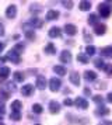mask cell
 <instances>
[{"label":"cell","instance_id":"cell-24","mask_svg":"<svg viewBox=\"0 0 112 125\" xmlns=\"http://www.w3.org/2000/svg\"><path fill=\"white\" fill-rule=\"evenodd\" d=\"M94 65H95V68L97 69H104L106 63H104V61H102L101 58H97V59L94 61Z\"/></svg>","mask_w":112,"mask_h":125},{"label":"cell","instance_id":"cell-8","mask_svg":"<svg viewBox=\"0 0 112 125\" xmlns=\"http://www.w3.org/2000/svg\"><path fill=\"white\" fill-rule=\"evenodd\" d=\"M94 32H95V35H104L106 32V25L105 24H101V23L95 24L94 25Z\"/></svg>","mask_w":112,"mask_h":125},{"label":"cell","instance_id":"cell-26","mask_svg":"<svg viewBox=\"0 0 112 125\" xmlns=\"http://www.w3.org/2000/svg\"><path fill=\"white\" fill-rule=\"evenodd\" d=\"M77 61L78 62H81V63H84V65H85V63H88V56H87V55H85V53H78L77 55Z\"/></svg>","mask_w":112,"mask_h":125},{"label":"cell","instance_id":"cell-28","mask_svg":"<svg viewBox=\"0 0 112 125\" xmlns=\"http://www.w3.org/2000/svg\"><path fill=\"white\" fill-rule=\"evenodd\" d=\"M24 77H25V76H24V73H22V72H20V70L14 72V80H16V82H22V80H24Z\"/></svg>","mask_w":112,"mask_h":125},{"label":"cell","instance_id":"cell-2","mask_svg":"<svg viewBox=\"0 0 112 125\" xmlns=\"http://www.w3.org/2000/svg\"><path fill=\"white\" fill-rule=\"evenodd\" d=\"M62 87V82L59 77H52V79L49 80V89L50 91H53V93H56V91H59Z\"/></svg>","mask_w":112,"mask_h":125},{"label":"cell","instance_id":"cell-42","mask_svg":"<svg viewBox=\"0 0 112 125\" xmlns=\"http://www.w3.org/2000/svg\"><path fill=\"white\" fill-rule=\"evenodd\" d=\"M84 93H85V94L88 96V94H91V90H90V89H87V87H85V89H84Z\"/></svg>","mask_w":112,"mask_h":125},{"label":"cell","instance_id":"cell-41","mask_svg":"<svg viewBox=\"0 0 112 125\" xmlns=\"http://www.w3.org/2000/svg\"><path fill=\"white\" fill-rule=\"evenodd\" d=\"M4 46H6V44H4V42H0V53L3 52V49H4Z\"/></svg>","mask_w":112,"mask_h":125},{"label":"cell","instance_id":"cell-13","mask_svg":"<svg viewBox=\"0 0 112 125\" xmlns=\"http://www.w3.org/2000/svg\"><path fill=\"white\" fill-rule=\"evenodd\" d=\"M60 16V13L57 11V10H48L46 13V20L48 21H53V20H57Z\"/></svg>","mask_w":112,"mask_h":125},{"label":"cell","instance_id":"cell-23","mask_svg":"<svg viewBox=\"0 0 112 125\" xmlns=\"http://www.w3.org/2000/svg\"><path fill=\"white\" fill-rule=\"evenodd\" d=\"M78 9H80L81 11H88L90 9H91V3H90V1H80Z\"/></svg>","mask_w":112,"mask_h":125},{"label":"cell","instance_id":"cell-30","mask_svg":"<svg viewBox=\"0 0 112 125\" xmlns=\"http://www.w3.org/2000/svg\"><path fill=\"white\" fill-rule=\"evenodd\" d=\"M24 34L27 37L28 40H34L35 38V32H34V30H28V31H24Z\"/></svg>","mask_w":112,"mask_h":125},{"label":"cell","instance_id":"cell-11","mask_svg":"<svg viewBox=\"0 0 112 125\" xmlns=\"http://www.w3.org/2000/svg\"><path fill=\"white\" fill-rule=\"evenodd\" d=\"M69 80H70V83L74 86H80V74L77 73V72H72L70 73V76H69Z\"/></svg>","mask_w":112,"mask_h":125},{"label":"cell","instance_id":"cell-34","mask_svg":"<svg viewBox=\"0 0 112 125\" xmlns=\"http://www.w3.org/2000/svg\"><path fill=\"white\" fill-rule=\"evenodd\" d=\"M14 51L18 52V53H20V52H22V51H24V45H22V44H17V45L14 46Z\"/></svg>","mask_w":112,"mask_h":125},{"label":"cell","instance_id":"cell-27","mask_svg":"<svg viewBox=\"0 0 112 125\" xmlns=\"http://www.w3.org/2000/svg\"><path fill=\"white\" fill-rule=\"evenodd\" d=\"M10 119H13V121H20V119H21V114H20V111H11Z\"/></svg>","mask_w":112,"mask_h":125},{"label":"cell","instance_id":"cell-21","mask_svg":"<svg viewBox=\"0 0 112 125\" xmlns=\"http://www.w3.org/2000/svg\"><path fill=\"white\" fill-rule=\"evenodd\" d=\"M22 108V103L20 100H14L11 103V111H20Z\"/></svg>","mask_w":112,"mask_h":125},{"label":"cell","instance_id":"cell-43","mask_svg":"<svg viewBox=\"0 0 112 125\" xmlns=\"http://www.w3.org/2000/svg\"><path fill=\"white\" fill-rule=\"evenodd\" d=\"M0 125H6V124H3V122H1V121H0Z\"/></svg>","mask_w":112,"mask_h":125},{"label":"cell","instance_id":"cell-18","mask_svg":"<svg viewBox=\"0 0 112 125\" xmlns=\"http://www.w3.org/2000/svg\"><path fill=\"white\" fill-rule=\"evenodd\" d=\"M37 87H38L39 90H44L45 87H46V79H45V76H37Z\"/></svg>","mask_w":112,"mask_h":125},{"label":"cell","instance_id":"cell-22","mask_svg":"<svg viewBox=\"0 0 112 125\" xmlns=\"http://www.w3.org/2000/svg\"><path fill=\"white\" fill-rule=\"evenodd\" d=\"M87 21H88L90 25H95V24H98V16L94 14V13H91L88 16V18H87Z\"/></svg>","mask_w":112,"mask_h":125},{"label":"cell","instance_id":"cell-31","mask_svg":"<svg viewBox=\"0 0 112 125\" xmlns=\"http://www.w3.org/2000/svg\"><path fill=\"white\" fill-rule=\"evenodd\" d=\"M93 101H94V103H97V104H101V105H102V101H104V97H102V96H100V94H97V96H94V97H93Z\"/></svg>","mask_w":112,"mask_h":125},{"label":"cell","instance_id":"cell-39","mask_svg":"<svg viewBox=\"0 0 112 125\" xmlns=\"http://www.w3.org/2000/svg\"><path fill=\"white\" fill-rule=\"evenodd\" d=\"M4 35V25L0 23V37H3Z\"/></svg>","mask_w":112,"mask_h":125},{"label":"cell","instance_id":"cell-36","mask_svg":"<svg viewBox=\"0 0 112 125\" xmlns=\"http://www.w3.org/2000/svg\"><path fill=\"white\" fill-rule=\"evenodd\" d=\"M65 105H73V104H74V101H73L72 98H65Z\"/></svg>","mask_w":112,"mask_h":125},{"label":"cell","instance_id":"cell-29","mask_svg":"<svg viewBox=\"0 0 112 125\" xmlns=\"http://www.w3.org/2000/svg\"><path fill=\"white\" fill-rule=\"evenodd\" d=\"M32 111L35 114H41L42 111H44V108H42L41 104H34V105H32Z\"/></svg>","mask_w":112,"mask_h":125},{"label":"cell","instance_id":"cell-4","mask_svg":"<svg viewBox=\"0 0 112 125\" xmlns=\"http://www.w3.org/2000/svg\"><path fill=\"white\" fill-rule=\"evenodd\" d=\"M74 104H76V107H77L78 110H87V108H88V101H87L84 97H77L76 101H74Z\"/></svg>","mask_w":112,"mask_h":125},{"label":"cell","instance_id":"cell-16","mask_svg":"<svg viewBox=\"0 0 112 125\" xmlns=\"http://www.w3.org/2000/svg\"><path fill=\"white\" fill-rule=\"evenodd\" d=\"M9 76H10V69L7 66H0V82L6 80Z\"/></svg>","mask_w":112,"mask_h":125},{"label":"cell","instance_id":"cell-5","mask_svg":"<svg viewBox=\"0 0 112 125\" xmlns=\"http://www.w3.org/2000/svg\"><path fill=\"white\" fill-rule=\"evenodd\" d=\"M59 59H60L62 63H70L72 59H73V56H72V53H70V51H62Z\"/></svg>","mask_w":112,"mask_h":125},{"label":"cell","instance_id":"cell-7","mask_svg":"<svg viewBox=\"0 0 112 125\" xmlns=\"http://www.w3.org/2000/svg\"><path fill=\"white\" fill-rule=\"evenodd\" d=\"M48 35L50 38H60L62 37V30L59 27H52V28L48 31Z\"/></svg>","mask_w":112,"mask_h":125},{"label":"cell","instance_id":"cell-3","mask_svg":"<svg viewBox=\"0 0 112 125\" xmlns=\"http://www.w3.org/2000/svg\"><path fill=\"white\" fill-rule=\"evenodd\" d=\"M6 59L11 61L13 63H20V61H21V58H20V53H18V52H16L14 49H10V51H9L7 56H6Z\"/></svg>","mask_w":112,"mask_h":125},{"label":"cell","instance_id":"cell-25","mask_svg":"<svg viewBox=\"0 0 112 125\" xmlns=\"http://www.w3.org/2000/svg\"><path fill=\"white\" fill-rule=\"evenodd\" d=\"M95 53V46L94 45H87L85 46V55L87 56H93Z\"/></svg>","mask_w":112,"mask_h":125},{"label":"cell","instance_id":"cell-20","mask_svg":"<svg viewBox=\"0 0 112 125\" xmlns=\"http://www.w3.org/2000/svg\"><path fill=\"white\" fill-rule=\"evenodd\" d=\"M101 56L112 58V46H104V48L101 49Z\"/></svg>","mask_w":112,"mask_h":125},{"label":"cell","instance_id":"cell-40","mask_svg":"<svg viewBox=\"0 0 112 125\" xmlns=\"http://www.w3.org/2000/svg\"><path fill=\"white\" fill-rule=\"evenodd\" d=\"M106 100H108V103H112V91H111V93H108V96H106Z\"/></svg>","mask_w":112,"mask_h":125},{"label":"cell","instance_id":"cell-1","mask_svg":"<svg viewBox=\"0 0 112 125\" xmlns=\"http://www.w3.org/2000/svg\"><path fill=\"white\" fill-rule=\"evenodd\" d=\"M98 11H100L101 17H109L112 13V3L111 1H104V3H101L100 6H98Z\"/></svg>","mask_w":112,"mask_h":125},{"label":"cell","instance_id":"cell-15","mask_svg":"<svg viewBox=\"0 0 112 125\" xmlns=\"http://www.w3.org/2000/svg\"><path fill=\"white\" fill-rule=\"evenodd\" d=\"M34 93V86L32 84H24L21 87V94L22 96H31Z\"/></svg>","mask_w":112,"mask_h":125},{"label":"cell","instance_id":"cell-35","mask_svg":"<svg viewBox=\"0 0 112 125\" xmlns=\"http://www.w3.org/2000/svg\"><path fill=\"white\" fill-rule=\"evenodd\" d=\"M84 40H85V42H93V37L87 34V31H84Z\"/></svg>","mask_w":112,"mask_h":125},{"label":"cell","instance_id":"cell-14","mask_svg":"<svg viewBox=\"0 0 112 125\" xmlns=\"http://www.w3.org/2000/svg\"><path fill=\"white\" fill-rule=\"evenodd\" d=\"M84 80L87 82H95L97 80V73L94 70H85L84 72Z\"/></svg>","mask_w":112,"mask_h":125},{"label":"cell","instance_id":"cell-44","mask_svg":"<svg viewBox=\"0 0 112 125\" xmlns=\"http://www.w3.org/2000/svg\"><path fill=\"white\" fill-rule=\"evenodd\" d=\"M1 117H3V115H1V114H0V121H1Z\"/></svg>","mask_w":112,"mask_h":125},{"label":"cell","instance_id":"cell-6","mask_svg":"<svg viewBox=\"0 0 112 125\" xmlns=\"http://www.w3.org/2000/svg\"><path fill=\"white\" fill-rule=\"evenodd\" d=\"M65 32L67 35H70V37H74V35L77 34V27L74 24H66L65 25Z\"/></svg>","mask_w":112,"mask_h":125},{"label":"cell","instance_id":"cell-38","mask_svg":"<svg viewBox=\"0 0 112 125\" xmlns=\"http://www.w3.org/2000/svg\"><path fill=\"white\" fill-rule=\"evenodd\" d=\"M98 125H112V121H108V119H104V121H101Z\"/></svg>","mask_w":112,"mask_h":125},{"label":"cell","instance_id":"cell-9","mask_svg":"<svg viewBox=\"0 0 112 125\" xmlns=\"http://www.w3.org/2000/svg\"><path fill=\"white\" fill-rule=\"evenodd\" d=\"M17 16V7L14 4H11L6 9V17L7 18H14Z\"/></svg>","mask_w":112,"mask_h":125},{"label":"cell","instance_id":"cell-17","mask_svg":"<svg viewBox=\"0 0 112 125\" xmlns=\"http://www.w3.org/2000/svg\"><path fill=\"white\" fill-rule=\"evenodd\" d=\"M44 51H45V53H48V55H55L56 53V46L53 45L52 42H48V44L45 45Z\"/></svg>","mask_w":112,"mask_h":125},{"label":"cell","instance_id":"cell-32","mask_svg":"<svg viewBox=\"0 0 112 125\" xmlns=\"http://www.w3.org/2000/svg\"><path fill=\"white\" fill-rule=\"evenodd\" d=\"M62 6H63V7H66L67 10H70V9H73V1H70V0H69V1L63 0V1H62Z\"/></svg>","mask_w":112,"mask_h":125},{"label":"cell","instance_id":"cell-37","mask_svg":"<svg viewBox=\"0 0 112 125\" xmlns=\"http://www.w3.org/2000/svg\"><path fill=\"white\" fill-rule=\"evenodd\" d=\"M4 111H6L4 103H3V101H0V114H1V115H3V114H4Z\"/></svg>","mask_w":112,"mask_h":125},{"label":"cell","instance_id":"cell-12","mask_svg":"<svg viewBox=\"0 0 112 125\" xmlns=\"http://www.w3.org/2000/svg\"><path fill=\"white\" fill-rule=\"evenodd\" d=\"M109 114V108L105 107V105H100V107L95 110V115L97 117H105Z\"/></svg>","mask_w":112,"mask_h":125},{"label":"cell","instance_id":"cell-45","mask_svg":"<svg viewBox=\"0 0 112 125\" xmlns=\"http://www.w3.org/2000/svg\"><path fill=\"white\" fill-rule=\"evenodd\" d=\"M37 125H39V124H37Z\"/></svg>","mask_w":112,"mask_h":125},{"label":"cell","instance_id":"cell-19","mask_svg":"<svg viewBox=\"0 0 112 125\" xmlns=\"http://www.w3.org/2000/svg\"><path fill=\"white\" fill-rule=\"evenodd\" d=\"M53 72L56 73V76H65L66 74V68L63 65H56V66H53Z\"/></svg>","mask_w":112,"mask_h":125},{"label":"cell","instance_id":"cell-10","mask_svg":"<svg viewBox=\"0 0 112 125\" xmlns=\"http://www.w3.org/2000/svg\"><path fill=\"white\" fill-rule=\"evenodd\" d=\"M49 113L50 114H59L60 113V104L57 101H50L49 103Z\"/></svg>","mask_w":112,"mask_h":125},{"label":"cell","instance_id":"cell-33","mask_svg":"<svg viewBox=\"0 0 112 125\" xmlns=\"http://www.w3.org/2000/svg\"><path fill=\"white\" fill-rule=\"evenodd\" d=\"M104 70L108 73V76H111V77H112V65H105Z\"/></svg>","mask_w":112,"mask_h":125}]
</instances>
